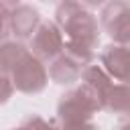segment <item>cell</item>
<instances>
[{
	"instance_id": "cell-9",
	"label": "cell",
	"mask_w": 130,
	"mask_h": 130,
	"mask_svg": "<svg viewBox=\"0 0 130 130\" xmlns=\"http://www.w3.org/2000/svg\"><path fill=\"white\" fill-rule=\"evenodd\" d=\"M79 79H81L85 85H89V87H91V91L98 95L100 106H102V110H104V100H106L108 91L112 89L114 79H112V77L102 69V65H91V63L83 67V71H81Z\"/></svg>"
},
{
	"instance_id": "cell-2",
	"label": "cell",
	"mask_w": 130,
	"mask_h": 130,
	"mask_svg": "<svg viewBox=\"0 0 130 130\" xmlns=\"http://www.w3.org/2000/svg\"><path fill=\"white\" fill-rule=\"evenodd\" d=\"M98 112H102L100 100L83 81L77 87L65 91L57 102V122L63 128L91 126V118Z\"/></svg>"
},
{
	"instance_id": "cell-16",
	"label": "cell",
	"mask_w": 130,
	"mask_h": 130,
	"mask_svg": "<svg viewBox=\"0 0 130 130\" xmlns=\"http://www.w3.org/2000/svg\"><path fill=\"white\" fill-rule=\"evenodd\" d=\"M77 2H81L85 8H98V6H102L106 0H77Z\"/></svg>"
},
{
	"instance_id": "cell-17",
	"label": "cell",
	"mask_w": 130,
	"mask_h": 130,
	"mask_svg": "<svg viewBox=\"0 0 130 130\" xmlns=\"http://www.w3.org/2000/svg\"><path fill=\"white\" fill-rule=\"evenodd\" d=\"M51 2H61V0H51Z\"/></svg>"
},
{
	"instance_id": "cell-5",
	"label": "cell",
	"mask_w": 130,
	"mask_h": 130,
	"mask_svg": "<svg viewBox=\"0 0 130 130\" xmlns=\"http://www.w3.org/2000/svg\"><path fill=\"white\" fill-rule=\"evenodd\" d=\"M63 43H65V37L61 32V28L51 20H47V22L41 20L39 26L35 28V32L30 35L28 51L35 57H39L41 61H51L63 51Z\"/></svg>"
},
{
	"instance_id": "cell-6",
	"label": "cell",
	"mask_w": 130,
	"mask_h": 130,
	"mask_svg": "<svg viewBox=\"0 0 130 130\" xmlns=\"http://www.w3.org/2000/svg\"><path fill=\"white\" fill-rule=\"evenodd\" d=\"M100 63L102 69L116 81H128V45L122 43H112L102 49L100 53Z\"/></svg>"
},
{
	"instance_id": "cell-7",
	"label": "cell",
	"mask_w": 130,
	"mask_h": 130,
	"mask_svg": "<svg viewBox=\"0 0 130 130\" xmlns=\"http://www.w3.org/2000/svg\"><path fill=\"white\" fill-rule=\"evenodd\" d=\"M8 32L14 35L18 41H26L30 39V35L35 32V28L41 22V14L35 6L30 4H18L8 16Z\"/></svg>"
},
{
	"instance_id": "cell-1",
	"label": "cell",
	"mask_w": 130,
	"mask_h": 130,
	"mask_svg": "<svg viewBox=\"0 0 130 130\" xmlns=\"http://www.w3.org/2000/svg\"><path fill=\"white\" fill-rule=\"evenodd\" d=\"M55 24L61 28L63 37L79 41L91 49L100 45V28L95 16L77 0H61L55 8Z\"/></svg>"
},
{
	"instance_id": "cell-4",
	"label": "cell",
	"mask_w": 130,
	"mask_h": 130,
	"mask_svg": "<svg viewBox=\"0 0 130 130\" xmlns=\"http://www.w3.org/2000/svg\"><path fill=\"white\" fill-rule=\"evenodd\" d=\"M100 24L104 32L114 41L128 45L130 43V6L126 0H106L100 12Z\"/></svg>"
},
{
	"instance_id": "cell-14",
	"label": "cell",
	"mask_w": 130,
	"mask_h": 130,
	"mask_svg": "<svg viewBox=\"0 0 130 130\" xmlns=\"http://www.w3.org/2000/svg\"><path fill=\"white\" fill-rule=\"evenodd\" d=\"M18 4H20V0H0V12H2L4 16H8Z\"/></svg>"
},
{
	"instance_id": "cell-10",
	"label": "cell",
	"mask_w": 130,
	"mask_h": 130,
	"mask_svg": "<svg viewBox=\"0 0 130 130\" xmlns=\"http://www.w3.org/2000/svg\"><path fill=\"white\" fill-rule=\"evenodd\" d=\"M104 110L110 114H128L130 110V89L126 81H118L112 85L104 100Z\"/></svg>"
},
{
	"instance_id": "cell-15",
	"label": "cell",
	"mask_w": 130,
	"mask_h": 130,
	"mask_svg": "<svg viewBox=\"0 0 130 130\" xmlns=\"http://www.w3.org/2000/svg\"><path fill=\"white\" fill-rule=\"evenodd\" d=\"M6 35H8V20H6V16L0 12V41H4Z\"/></svg>"
},
{
	"instance_id": "cell-3",
	"label": "cell",
	"mask_w": 130,
	"mask_h": 130,
	"mask_svg": "<svg viewBox=\"0 0 130 130\" xmlns=\"http://www.w3.org/2000/svg\"><path fill=\"white\" fill-rule=\"evenodd\" d=\"M8 75H10V81H12L14 89L20 91V93H26V95L41 93L47 87V83H49L47 67L30 51H26L18 59V63L10 69Z\"/></svg>"
},
{
	"instance_id": "cell-11",
	"label": "cell",
	"mask_w": 130,
	"mask_h": 130,
	"mask_svg": "<svg viewBox=\"0 0 130 130\" xmlns=\"http://www.w3.org/2000/svg\"><path fill=\"white\" fill-rule=\"evenodd\" d=\"M28 49L24 47L22 41H0V71L10 73V69L18 63V59L26 53Z\"/></svg>"
},
{
	"instance_id": "cell-12",
	"label": "cell",
	"mask_w": 130,
	"mask_h": 130,
	"mask_svg": "<svg viewBox=\"0 0 130 130\" xmlns=\"http://www.w3.org/2000/svg\"><path fill=\"white\" fill-rule=\"evenodd\" d=\"M61 53H65L67 57H71L73 61H77L81 67L89 65L93 61V57H95V49H91V47H87V45H83L79 41H71V39H67L63 43V51Z\"/></svg>"
},
{
	"instance_id": "cell-8",
	"label": "cell",
	"mask_w": 130,
	"mask_h": 130,
	"mask_svg": "<svg viewBox=\"0 0 130 130\" xmlns=\"http://www.w3.org/2000/svg\"><path fill=\"white\" fill-rule=\"evenodd\" d=\"M81 71H83V67L77 61H73L65 53H59L55 59H51L47 73H49L51 81L57 83V85H73L75 81H79Z\"/></svg>"
},
{
	"instance_id": "cell-13",
	"label": "cell",
	"mask_w": 130,
	"mask_h": 130,
	"mask_svg": "<svg viewBox=\"0 0 130 130\" xmlns=\"http://www.w3.org/2000/svg\"><path fill=\"white\" fill-rule=\"evenodd\" d=\"M12 93H14V85L10 81V75L4 73V71H0V106L6 104L12 98Z\"/></svg>"
}]
</instances>
